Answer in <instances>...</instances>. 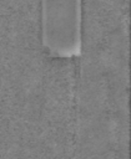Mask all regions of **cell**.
<instances>
[{
  "mask_svg": "<svg viewBox=\"0 0 131 159\" xmlns=\"http://www.w3.org/2000/svg\"><path fill=\"white\" fill-rule=\"evenodd\" d=\"M42 39L46 48L60 56H75L80 42L81 0H40Z\"/></svg>",
  "mask_w": 131,
  "mask_h": 159,
  "instance_id": "6da1fadb",
  "label": "cell"
}]
</instances>
